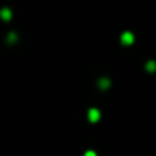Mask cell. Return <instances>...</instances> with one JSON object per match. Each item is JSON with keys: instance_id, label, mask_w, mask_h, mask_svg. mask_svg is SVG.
Returning <instances> with one entry per match:
<instances>
[{"instance_id": "4", "label": "cell", "mask_w": 156, "mask_h": 156, "mask_svg": "<svg viewBox=\"0 0 156 156\" xmlns=\"http://www.w3.org/2000/svg\"><path fill=\"white\" fill-rule=\"evenodd\" d=\"M87 156H94V153H93V152H88V153H87Z\"/></svg>"}, {"instance_id": "1", "label": "cell", "mask_w": 156, "mask_h": 156, "mask_svg": "<svg viewBox=\"0 0 156 156\" xmlns=\"http://www.w3.org/2000/svg\"><path fill=\"white\" fill-rule=\"evenodd\" d=\"M123 43L132 44V43H133V35H132V34H124V35H123Z\"/></svg>"}, {"instance_id": "3", "label": "cell", "mask_w": 156, "mask_h": 156, "mask_svg": "<svg viewBox=\"0 0 156 156\" xmlns=\"http://www.w3.org/2000/svg\"><path fill=\"white\" fill-rule=\"evenodd\" d=\"M147 67H150V70H155V67H156V64H153V62H150Z\"/></svg>"}, {"instance_id": "2", "label": "cell", "mask_w": 156, "mask_h": 156, "mask_svg": "<svg viewBox=\"0 0 156 156\" xmlns=\"http://www.w3.org/2000/svg\"><path fill=\"white\" fill-rule=\"evenodd\" d=\"M99 115H100V114H99L96 109H91V111H90V118H91L93 121H96V120L99 118Z\"/></svg>"}]
</instances>
